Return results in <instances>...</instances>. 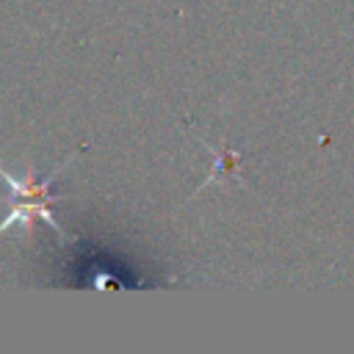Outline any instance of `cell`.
Listing matches in <instances>:
<instances>
[{
    "label": "cell",
    "mask_w": 354,
    "mask_h": 354,
    "mask_svg": "<svg viewBox=\"0 0 354 354\" xmlns=\"http://www.w3.org/2000/svg\"><path fill=\"white\" fill-rule=\"evenodd\" d=\"M64 166H66V163H61V166H58L47 180H41V183H36L33 177L19 180V177H14L11 171L0 169V177H3V183L8 185V216L0 221V235H3L8 227H14V224H22L25 230H33V221L39 218V221H44L50 230H55L58 238H64L61 224H58L55 216L50 213V205H53V183H55V174H58Z\"/></svg>",
    "instance_id": "1"
}]
</instances>
